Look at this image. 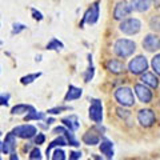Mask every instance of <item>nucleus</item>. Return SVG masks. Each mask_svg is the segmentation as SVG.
Here are the masks:
<instances>
[{
	"mask_svg": "<svg viewBox=\"0 0 160 160\" xmlns=\"http://www.w3.org/2000/svg\"><path fill=\"white\" fill-rule=\"evenodd\" d=\"M113 51L119 58L126 59L135 53L136 44H135L133 40H129V39H119L113 44Z\"/></svg>",
	"mask_w": 160,
	"mask_h": 160,
	"instance_id": "f257e3e1",
	"label": "nucleus"
},
{
	"mask_svg": "<svg viewBox=\"0 0 160 160\" xmlns=\"http://www.w3.org/2000/svg\"><path fill=\"white\" fill-rule=\"evenodd\" d=\"M115 100L123 107H132L135 104L133 91L129 87H120L113 93Z\"/></svg>",
	"mask_w": 160,
	"mask_h": 160,
	"instance_id": "f03ea898",
	"label": "nucleus"
},
{
	"mask_svg": "<svg viewBox=\"0 0 160 160\" xmlns=\"http://www.w3.org/2000/svg\"><path fill=\"white\" fill-rule=\"evenodd\" d=\"M120 31L126 35H136L140 32L142 29V23H140L139 19H135V18H128V19H123V22L120 23Z\"/></svg>",
	"mask_w": 160,
	"mask_h": 160,
	"instance_id": "7ed1b4c3",
	"label": "nucleus"
},
{
	"mask_svg": "<svg viewBox=\"0 0 160 160\" xmlns=\"http://www.w3.org/2000/svg\"><path fill=\"white\" fill-rule=\"evenodd\" d=\"M148 69V60L146 56H139L133 58L131 62L128 63V71L133 75H142L143 72H146Z\"/></svg>",
	"mask_w": 160,
	"mask_h": 160,
	"instance_id": "20e7f679",
	"label": "nucleus"
},
{
	"mask_svg": "<svg viewBox=\"0 0 160 160\" xmlns=\"http://www.w3.org/2000/svg\"><path fill=\"white\" fill-rule=\"evenodd\" d=\"M138 122L140 123L142 127L149 128L156 122V115H155L152 109H140L138 112Z\"/></svg>",
	"mask_w": 160,
	"mask_h": 160,
	"instance_id": "39448f33",
	"label": "nucleus"
},
{
	"mask_svg": "<svg viewBox=\"0 0 160 160\" xmlns=\"http://www.w3.org/2000/svg\"><path fill=\"white\" fill-rule=\"evenodd\" d=\"M88 115H89V119H91L93 123L102 124V122H103V104L100 100H98V99L92 100V104H91V107H89Z\"/></svg>",
	"mask_w": 160,
	"mask_h": 160,
	"instance_id": "423d86ee",
	"label": "nucleus"
},
{
	"mask_svg": "<svg viewBox=\"0 0 160 160\" xmlns=\"http://www.w3.org/2000/svg\"><path fill=\"white\" fill-rule=\"evenodd\" d=\"M18 138L22 139H32L35 138V135L38 133V129L35 126H31V124H22V126H18L13 128L12 131Z\"/></svg>",
	"mask_w": 160,
	"mask_h": 160,
	"instance_id": "0eeeda50",
	"label": "nucleus"
},
{
	"mask_svg": "<svg viewBox=\"0 0 160 160\" xmlns=\"http://www.w3.org/2000/svg\"><path fill=\"white\" fill-rule=\"evenodd\" d=\"M135 93H136V96L139 98V100L142 103L144 104H147V103H151L152 102V98H153V95H152V91H151V88H149L148 86H146V84H135Z\"/></svg>",
	"mask_w": 160,
	"mask_h": 160,
	"instance_id": "6e6552de",
	"label": "nucleus"
},
{
	"mask_svg": "<svg viewBox=\"0 0 160 160\" xmlns=\"http://www.w3.org/2000/svg\"><path fill=\"white\" fill-rule=\"evenodd\" d=\"M99 16H100V8H99V2L93 3L91 7L87 9V12L84 13L83 16V22L80 26H83L84 23L87 24H95L99 20Z\"/></svg>",
	"mask_w": 160,
	"mask_h": 160,
	"instance_id": "1a4fd4ad",
	"label": "nucleus"
},
{
	"mask_svg": "<svg viewBox=\"0 0 160 160\" xmlns=\"http://www.w3.org/2000/svg\"><path fill=\"white\" fill-rule=\"evenodd\" d=\"M131 12H132L131 6H129L126 0H123V2H119L116 6H115L113 19L115 20H123V19H126Z\"/></svg>",
	"mask_w": 160,
	"mask_h": 160,
	"instance_id": "9d476101",
	"label": "nucleus"
},
{
	"mask_svg": "<svg viewBox=\"0 0 160 160\" xmlns=\"http://www.w3.org/2000/svg\"><path fill=\"white\" fill-rule=\"evenodd\" d=\"M16 146H18L16 135H15L13 132H9V133H7V136H6V139H4V142L2 144V151L4 153H11L16 149Z\"/></svg>",
	"mask_w": 160,
	"mask_h": 160,
	"instance_id": "9b49d317",
	"label": "nucleus"
},
{
	"mask_svg": "<svg viewBox=\"0 0 160 160\" xmlns=\"http://www.w3.org/2000/svg\"><path fill=\"white\" fill-rule=\"evenodd\" d=\"M143 48H146L148 52H155L159 48V38L155 33H149L143 39Z\"/></svg>",
	"mask_w": 160,
	"mask_h": 160,
	"instance_id": "f8f14e48",
	"label": "nucleus"
},
{
	"mask_svg": "<svg viewBox=\"0 0 160 160\" xmlns=\"http://www.w3.org/2000/svg\"><path fill=\"white\" fill-rule=\"evenodd\" d=\"M132 11L136 12H147L151 8V0H131L129 2Z\"/></svg>",
	"mask_w": 160,
	"mask_h": 160,
	"instance_id": "ddd939ff",
	"label": "nucleus"
},
{
	"mask_svg": "<svg viewBox=\"0 0 160 160\" xmlns=\"http://www.w3.org/2000/svg\"><path fill=\"white\" fill-rule=\"evenodd\" d=\"M140 80H142L143 84H146V86H148L149 88H155V89H156L159 87V79H158V76H155V73L143 72Z\"/></svg>",
	"mask_w": 160,
	"mask_h": 160,
	"instance_id": "4468645a",
	"label": "nucleus"
},
{
	"mask_svg": "<svg viewBox=\"0 0 160 160\" xmlns=\"http://www.w3.org/2000/svg\"><path fill=\"white\" fill-rule=\"evenodd\" d=\"M100 152H102L107 159H112L113 158V143L108 139H103L100 143Z\"/></svg>",
	"mask_w": 160,
	"mask_h": 160,
	"instance_id": "2eb2a0df",
	"label": "nucleus"
},
{
	"mask_svg": "<svg viewBox=\"0 0 160 160\" xmlns=\"http://www.w3.org/2000/svg\"><path fill=\"white\" fill-rule=\"evenodd\" d=\"M83 143L87 144V146H96L100 143V136L95 129H89L87 133L83 135Z\"/></svg>",
	"mask_w": 160,
	"mask_h": 160,
	"instance_id": "dca6fc26",
	"label": "nucleus"
},
{
	"mask_svg": "<svg viewBox=\"0 0 160 160\" xmlns=\"http://www.w3.org/2000/svg\"><path fill=\"white\" fill-rule=\"evenodd\" d=\"M124 63L123 62H120V60L118 59H111V60H108L107 62V69L109 72H112V73H122L124 71Z\"/></svg>",
	"mask_w": 160,
	"mask_h": 160,
	"instance_id": "f3484780",
	"label": "nucleus"
},
{
	"mask_svg": "<svg viewBox=\"0 0 160 160\" xmlns=\"http://www.w3.org/2000/svg\"><path fill=\"white\" fill-rule=\"evenodd\" d=\"M82 95H83V89L82 88H78L75 86H69L66 96H64V102H72V100H78V99H80Z\"/></svg>",
	"mask_w": 160,
	"mask_h": 160,
	"instance_id": "a211bd4d",
	"label": "nucleus"
},
{
	"mask_svg": "<svg viewBox=\"0 0 160 160\" xmlns=\"http://www.w3.org/2000/svg\"><path fill=\"white\" fill-rule=\"evenodd\" d=\"M62 123L63 126H66L68 129H71V131H78L79 127H80V123L78 118L75 116V115H71V116H67V118H63L62 119Z\"/></svg>",
	"mask_w": 160,
	"mask_h": 160,
	"instance_id": "6ab92c4d",
	"label": "nucleus"
},
{
	"mask_svg": "<svg viewBox=\"0 0 160 160\" xmlns=\"http://www.w3.org/2000/svg\"><path fill=\"white\" fill-rule=\"evenodd\" d=\"M64 146H68V142H67V139H66V136H64V135H60L59 138H56L55 140H52V142L48 144L47 151H46L47 158L49 156V153H51V151H52L55 147H64Z\"/></svg>",
	"mask_w": 160,
	"mask_h": 160,
	"instance_id": "aec40b11",
	"label": "nucleus"
},
{
	"mask_svg": "<svg viewBox=\"0 0 160 160\" xmlns=\"http://www.w3.org/2000/svg\"><path fill=\"white\" fill-rule=\"evenodd\" d=\"M35 111V108L32 106H27V104H18V106L12 107L11 113L12 115H24V113H29Z\"/></svg>",
	"mask_w": 160,
	"mask_h": 160,
	"instance_id": "412c9836",
	"label": "nucleus"
},
{
	"mask_svg": "<svg viewBox=\"0 0 160 160\" xmlns=\"http://www.w3.org/2000/svg\"><path fill=\"white\" fill-rule=\"evenodd\" d=\"M44 118H46V113L44 112H38L36 109H35V111L27 113L26 116H24V120H26V122H29V120H43Z\"/></svg>",
	"mask_w": 160,
	"mask_h": 160,
	"instance_id": "4be33fe9",
	"label": "nucleus"
},
{
	"mask_svg": "<svg viewBox=\"0 0 160 160\" xmlns=\"http://www.w3.org/2000/svg\"><path fill=\"white\" fill-rule=\"evenodd\" d=\"M149 27L155 32H160V15H153L149 19Z\"/></svg>",
	"mask_w": 160,
	"mask_h": 160,
	"instance_id": "5701e85b",
	"label": "nucleus"
},
{
	"mask_svg": "<svg viewBox=\"0 0 160 160\" xmlns=\"http://www.w3.org/2000/svg\"><path fill=\"white\" fill-rule=\"evenodd\" d=\"M42 76V73L38 72V73H29L27 75V76H23L22 79H20V82H22V84H31L33 83L35 80H38V78Z\"/></svg>",
	"mask_w": 160,
	"mask_h": 160,
	"instance_id": "b1692460",
	"label": "nucleus"
},
{
	"mask_svg": "<svg viewBox=\"0 0 160 160\" xmlns=\"http://www.w3.org/2000/svg\"><path fill=\"white\" fill-rule=\"evenodd\" d=\"M151 66H152L153 72L160 76V53H156V55H155V56L152 58V60H151Z\"/></svg>",
	"mask_w": 160,
	"mask_h": 160,
	"instance_id": "393cba45",
	"label": "nucleus"
},
{
	"mask_svg": "<svg viewBox=\"0 0 160 160\" xmlns=\"http://www.w3.org/2000/svg\"><path fill=\"white\" fill-rule=\"evenodd\" d=\"M64 46L62 42H59L58 39H52L51 42L47 44V49H55V51H59V49H63Z\"/></svg>",
	"mask_w": 160,
	"mask_h": 160,
	"instance_id": "a878e982",
	"label": "nucleus"
},
{
	"mask_svg": "<svg viewBox=\"0 0 160 160\" xmlns=\"http://www.w3.org/2000/svg\"><path fill=\"white\" fill-rule=\"evenodd\" d=\"M93 75H95V68H93L92 63H91V66L87 68L86 73H84V82H86V83H89V82H91V80L93 79Z\"/></svg>",
	"mask_w": 160,
	"mask_h": 160,
	"instance_id": "bb28decb",
	"label": "nucleus"
},
{
	"mask_svg": "<svg viewBox=\"0 0 160 160\" xmlns=\"http://www.w3.org/2000/svg\"><path fill=\"white\" fill-rule=\"evenodd\" d=\"M72 109L71 107H55V108H51L48 109V113L49 115H58V113H62L63 111H69Z\"/></svg>",
	"mask_w": 160,
	"mask_h": 160,
	"instance_id": "cd10ccee",
	"label": "nucleus"
},
{
	"mask_svg": "<svg viewBox=\"0 0 160 160\" xmlns=\"http://www.w3.org/2000/svg\"><path fill=\"white\" fill-rule=\"evenodd\" d=\"M66 159V153H64L63 149H55L53 151V156H52V160H64Z\"/></svg>",
	"mask_w": 160,
	"mask_h": 160,
	"instance_id": "c85d7f7f",
	"label": "nucleus"
},
{
	"mask_svg": "<svg viewBox=\"0 0 160 160\" xmlns=\"http://www.w3.org/2000/svg\"><path fill=\"white\" fill-rule=\"evenodd\" d=\"M29 159L31 160H40L42 159V152H40V149L39 148H33L31 152H29Z\"/></svg>",
	"mask_w": 160,
	"mask_h": 160,
	"instance_id": "c756f323",
	"label": "nucleus"
},
{
	"mask_svg": "<svg viewBox=\"0 0 160 160\" xmlns=\"http://www.w3.org/2000/svg\"><path fill=\"white\" fill-rule=\"evenodd\" d=\"M26 29V26L24 24H22V23H15L13 24V28H12V35H18V33H20L22 31H24Z\"/></svg>",
	"mask_w": 160,
	"mask_h": 160,
	"instance_id": "7c9ffc66",
	"label": "nucleus"
},
{
	"mask_svg": "<svg viewBox=\"0 0 160 160\" xmlns=\"http://www.w3.org/2000/svg\"><path fill=\"white\" fill-rule=\"evenodd\" d=\"M116 112H118V115L122 119H127V118H129L131 116V112L128 111V109H124V108H122V107H119L118 109H116Z\"/></svg>",
	"mask_w": 160,
	"mask_h": 160,
	"instance_id": "2f4dec72",
	"label": "nucleus"
},
{
	"mask_svg": "<svg viewBox=\"0 0 160 160\" xmlns=\"http://www.w3.org/2000/svg\"><path fill=\"white\" fill-rule=\"evenodd\" d=\"M46 142V136H44V133H36L35 135V139H33V143L40 146V144H43Z\"/></svg>",
	"mask_w": 160,
	"mask_h": 160,
	"instance_id": "473e14b6",
	"label": "nucleus"
},
{
	"mask_svg": "<svg viewBox=\"0 0 160 160\" xmlns=\"http://www.w3.org/2000/svg\"><path fill=\"white\" fill-rule=\"evenodd\" d=\"M80 158H82V152H80V151H72V152H69V159L76 160V159H80Z\"/></svg>",
	"mask_w": 160,
	"mask_h": 160,
	"instance_id": "72a5a7b5",
	"label": "nucleus"
},
{
	"mask_svg": "<svg viewBox=\"0 0 160 160\" xmlns=\"http://www.w3.org/2000/svg\"><path fill=\"white\" fill-rule=\"evenodd\" d=\"M32 16H33V19H35V20H42V19H43V15H42V12L36 11V9H35V8H32Z\"/></svg>",
	"mask_w": 160,
	"mask_h": 160,
	"instance_id": "f704fd0d",
	"label": "nucleus"
},
{
	"mask_svg": "<svg viewBox=\"0 0 160 160\" xmlns=\"http://www.w3.org/2000/svg\"><path fill=\"white\" fill-rule=\"evenodd\" d=\"M9 159H11V160H18V159H19L18 153H15V151H13V152H11V156H9Z\"/></svg>",
	"mask_w": 160,
	"mask_h": 160,
	"instance_id": "c9c22d12",
	"label": "nucleus"
},
{
	"mask_svg": "<svg viewBox=\"0 0 160 160\" xmlns=\"http://www.w3.org/2000/svg\"><path fill=\"white\" fill-rule=\"evenodd\" d=\"M55 122V119L53 118H49V119H47V126H49V124H52Z\"/></svg>",
	"mask_w": 160,
	"mask_h": 160,
	"instance_id": "e433bc0d",
	"label": "nucleus"
},
{
	"mask_svg": "<svg viewBox=\"0 0 160 160\" xmlns=\"http://www.w3.org/2000/svg\"><path fill=\"white\" fill-rule=\"evenodd\" d=\"M0 152H2V142H0Z\"/></svg>",
	"mask_w": 160,
	"mask_h": 160,
	"instance_id": "4c0bfd02",
	"label": "nucleus"
},
{
	"mask_svg": "<svg viewBox=\"0 0 160 160\" xmlns=\"http://www.w3.org/2000/svg\"><path fill=\"white\" fill-rule=\"evenodd\" d=\"M159 48H160V39H159Z\"/></svg>",
	"mask_w": 160,
	"mask_h": 160,
	"instance_id": "58836bf2",
	"label": "nucleus"
}]
</instances>
